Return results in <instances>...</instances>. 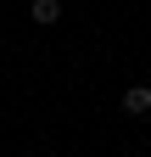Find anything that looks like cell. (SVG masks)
I'll use <instances>...</instances> for the list:
<instances>
[{
  "mask_svg": "<svg viewBox=\"0 0 151 157\" xmlns=\"http://www.w3.org/2000/svg\"><path fill=\"white\" fill-rule=\"evenodd\" d=\"M28 17H34L39 28H50V23H62V0H34V6H28Z\"/></svg>",
  "mask_w": 151,
  "mask_h": 157,
  "instance_id": "cell-2",
  "label": "cell"
},
{
  "mask_svg": "<svg viewBox=\"0 0 151 157\" xmlns=\"http://www.w3.org/2000/svg\"><path fill=\"white\" fill-rule=\"evenodd\" d=\"M123 112H129V118H151V90H145V84H129V90H123Z\"/></svg>",
  "mask_w": 151,
  "mask_h": 157,
  "instance_id": "cell-1",
  "label": "cell"
}]
</instances>
